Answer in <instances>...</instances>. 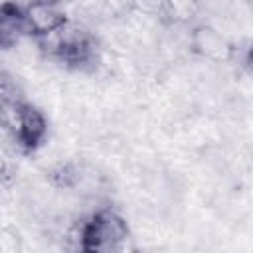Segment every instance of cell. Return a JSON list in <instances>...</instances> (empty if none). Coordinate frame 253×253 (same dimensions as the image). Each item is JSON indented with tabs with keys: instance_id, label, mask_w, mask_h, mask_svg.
Listing matches in <instances>:
<instances>
[{
	"instance_id": "cell-1",
	"label": "cell",
	"mask_w": 253,
	"mask_h": 253,
	"mask_svg": "<svg viewBox=\"0 0 253 253\" xmlns=\"http://www.w3.org/2000/svg\"><path fill=\"white\" fill-rule=\"evenodd\" d=\"M2 119L16 146L24 152H34L42 146L47 134V123L40 109L34 105L12 97L2 89Z\"/></svg>"
},
{
	"instance_id": "cell-2",
	"label": "cell",
	"mask_w": 253,
	"mask_h": 253,
	"mask_svg": "<svg viewBox=\"0 0 253 253\" xmlns=\"http://www.w3.org/2000/svg\"><path fill=\"white\" fill-rule=\"evenodd\" d=\"M128 243V225L113 210H99L89 215L79 229V247L87 253L125 251Z\"/></svg>"
},
{
	"instance_id": "cell-3",
	"label": "cell",
	"mask_w": 253,
	"mask_h": 253,
	"mask_svg": "<svg viewBox=\"0 0 253 253\" xmlns=\"http://www.w3.org/2000/svg\"><path fill=\"white\" fill-rule=\"evenodd\" d=\"M42 42L47 47V53L65 65L83 67L95 59V40L69 22Z\"/></svg>"
},
{
	"instance_id": "cell-4",
	"label": "cell",
	"mask_w": 253,
	"mask_h": 253,
	"mask_svg": "<svg viewBox=\"0 0 253 253\" xmlns=\"http://www.w3.org/2000/svg\"><path fill=\"white\" fill-rule=\"evenodd\" d=\"M28 32L40 40L55 34L67 24L65 12L53 0H32L24 6Z\"/></svg>"
},
{
	"instance_id": "cell-5",
	"label": "cell",
	"mask_w": 253,
	"mask_h": 253,
	"mask_svg": "<svg viewBox=\"0 0 253 253\" xmlns=\"http://www.w3.org/2000/svg\"><path fill=\"white\" fill-rule=\"evenodd\" d=\"M26 34H30V32H28V24H26L24 6L16 4V2H4L2 12H0V42H2V47L4 49L12 47Z\"/></svg>"
},
{
	"instance_id": "cell-6",
	"label": "cell",
	"mask_w": 253,
	"mask_h": 253,
	"mask_svg": "<svg viewBox=\"0 0 253 253\" xmlns=\"http://www.w3.org/2000/svg\"><path fill=\"white\" fill-rule=\"evenodd\" d=\"M245 65H247V69L253 73V45L247 49V53H245Z\"/></svg>"
}]
</instances>
